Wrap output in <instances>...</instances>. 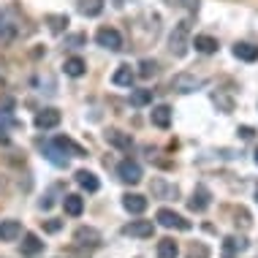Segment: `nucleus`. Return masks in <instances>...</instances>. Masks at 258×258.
I'll list each match as a JSON object with an SVG mask.
<instances>
[{"label":"nucleus","instance_id":"nucleus-18","mask_svg":"<svg viewBox=\"0 0 258 258\" xmlns=\"http://www.w3.org/2000/svg\"><path fill=\"white\" fill-rule=\"evenodd\" d=\"M190 46H196V52L201 54H215L218 52V38H212V36H196L190 41Z\"/></svg>","mask_w":258,"mask_h":258},{"label":"nucleus","instance_id":"nucleus-32","mask_svg":"<svg viewBox=\"0 0 258 258\" xmlns=\"http://www.w3.org/2000/svg\"><path fill=\"white\" fill-rule=\"evenodd\" d=\"M187 255H190V258H196V255H199V258H207V255H209V250H207L204 245H193Z\"/></svg>","mask_w":258,"mask_h":258},{"label":"nucleus","instance_id":"nucleus-10","mask_svg":"<svg viewBox=\"0 0 258 258\" xmlns=\"http://www.w3.org/2000/svg\"><path fill=\"white\" fill-rule=\"evenodd\" d=\"M122 207H125V212H131V215H142L144 209H147V199L139 196V193H125Z\"/></svg>","mask_w":258,"mask_h":258},{"label":"nucleus","instance_id":"nucleus-17","mask_svg":"<svg viewBox=\"0 0 258 258\" xmlns=\"http://www.w3.org/2000/svg\"><path fill=\"white\" fill-rule=\"evenodd\" d=\"M134 79H136V71L131 66H120L114 71V76H111V82H114L117 87H131V85H134Z\"/></svg>","mask_w":258,"mask_h":258},{"label":"nucleus","instance_id":"nucleus-12","mask_svg":"<svg viewBox=\"0 0 258 258\" xmlns=\"http://www.w3.org/2000/svg\"><path fill=\"white\" fill-rule=\"evenodd\" d=\"M209 199H212V193H209L204 185H196V190H193V199L187 201V204H190L193 212H204V209L209 207Z\"/></svg>","mask_w":258,"mask_h":258},{"label":"nucleus","instance_id":"nucleus-9","mask_svg":"<svg viewBox=\"0 0 258 258\" xmlns=\"http://www.w3.org/2000/svg\"><path fill=\"white\" fill-rule=\"evenodd\" d=\"M76 182H79V187H85L87 193H98L101 190V179L95 177L93 171H87V169L76 171Z\"/></svg>","mask_w":258,"mask_h":258},{"label":"nucleus","instance_id":"nucleus-35","mask_svg":"<svg viewBox=\"0 0 258 258\" xmlns=\"http://www.w3.org/2000/svg\"><path fill=\"white\" fill-rule=\"evenodd\" d=\"M6 190H9V177L0 174V193H6Z\"/></svg>","mask_w":258,"mask_h":258},{"label":"nucleus","instance_id":"nucleus-36","mask_svg":"<svg viewBox=\"0 0 258 258\" xmlns=\"http://www.w3.org/2000/svg\"><path fill=\"white\" fill-rule=\"evenodd\" d=\"M255 163H258V150H255Z\"/></svg>","mask_w":258,"mask_h":258},{"label":"nucleus","instance_id":"nucleus-28","mask_svg":"<svg viewBox=\"0 0 258 258\" xmlns=\"http://www.w3.org/2000/svg\"><path fill=\"white\" fill-rule=\"evenodd\" d=\"M155 74H158V62L155 60H142L139 62V76H142V79H152Z\"/></svg>","mask_w":258,"mask_h":258},{"label":"nucleus","instance_id":"nucleus-4","mask_svg":"<svg viewBox=\"0 0 258 258\" xmlns=\"http://www.w3.org/2000/svg\"><path fill=\"white\" fill-rule=\"evenodd\" d=\"M95 41H98V46L109 52H120L122 49V36L120 30H114V27H101L98 33H95Z\"/></svg>","mask_w":258,"mask_h":258},{"label":"nucleus","instance_id":"nucleus-25","mask_svg":"<svg viewBox=\"0 0 258 258\" xmlns=\"http://www.w3.org/2000/svg\"><path fill=\"white\" fill-rule=\"evenodd\" d=\"M179 255V247L174 239H160L158 242V258H177Z\"/></svg>","mask_w":258,"mask_h":258},{"label":"nucleus","instance_id":"nucleus-24","mask_svg":"<svg viewBox=\"0 0 258 258\" xmlns=\"http://www.w3.org/2000/svg\"><path fill=\"white\" fill-rule=\"evenodd\" d=\"M44 152H46V158H49L54 166H60V169H62V166H68V158H66V152H62V150H60L54 142H49V144H46V147H44Z\"/></svg>","mask_w":258,"mask_h":258},{"label":"nucleus","instance_id":"nucleus-30","mask_svg":"<svg viewBox=\"0 0 258 258\" xmlns=\"http://www.w3.org/2000/svg\"><path fill=\"white\" fill-rule=\"evenodd\" d=\"M174 9H187V11H199V0H166Z\"/></svg>","mask_w":258,"mask_h":258},{"label":"nucleus","instance_id":"nucleus-33","mask_svg":"<svg viewBox=\"0 0 258 258\" xmlns=\"http://www.w3.org/2000/svg\"><path fill=\"white\" fill-rule=\"evenodd\" d=\"M44 228H46V231H49V234H57L60 228H62V223H60V220H49V223H46Z\"/></svg>","mask_w":258,"mask_h":258},{"label":"nucleus","instance_id":"nucleus-11","mask_svg":"<svg viewBox=\"0 0 258 258\" xmlns=\"http://www.w3.org/2000/svg\"><path fill=\"white\" fill-rule=\"evenodd\" d=\"M22 236V223L19 220H3L0 223V242H14Z\"/></svg>","mask_w":258,"mask_h":258},{"label":"nucleus","instance_id":"nucleus-7","mask_svg":"<svg viewBox=\"0 0 258 258\" xmlns=\"http://www.w3.org/2000/svg\"><path fill=\"white\" fill-rule=\"evenodd\" d=\"M125 236H136V239H147L155 234V223L152 220H131L128 226H122Z\"/></svg>","mask_w":258,"mask_h":258},{"label":"nucleus","instance_id":"nucleus-6","mask_svg":"<svg viewBox=\"0 0 258 258\" xmlns=\"http://www.w3.org/2000/svg\"><path fill=\"white\" fill-rule=\"evenodd\" d=\"M117 177L122 179V182H128V185H136V182H142V166L136 163V160H120V166H117Z\"/></svg>","mask_w":258,"mask_h":258},{"label":"nucleus","instance_id":"nucleus-19","mask_svg":"<svg viewBox=\"0 0 258 258\" xmlns=\"http://www.w3.org/2000/svg\"><path fill=\"white\" fill-rule=\"evenodd\" d=\"M234 57L245 60V62H255L258 60V46H253V44H234Z\"/></svg>","mask_w":258,"mask_h":258},{"label":"nucleus","instance_id":"nucleus-3","mask_svg":"<svg viewBox=\"0 0 258 258\" xmlns=\"http://www.w3.org/2000/svg\"><path fill=\"white\" fill-rule=\"evenodd\" d=\"M155 218H158V226H163V228H179V231H187V228H190V220H185L182 215H177L169 207L158 209Z\"/></svg>","mask_w":258,"mask_h":258},{"label":"nucleus","instance_id":"nucleus-34","mask_svg":"<svg viewBox=\"0 0 258 258\" xmlns=\"http://www.w3.org/2000/svg\"><path fill=\"white\" fill-rule=\"evenodd\" d=\"M239 136H242V139H250V136H253V128H250V125H242V128H239Z\"/></svg>","mask_w":258,"mask_h":258},{"label":"nucleus","instance_id":"nucleus-5","mask_svg":"<svg viewBox=\"0 0 258 258\" xmlns=\"http://www.w3.org/2000/svg\"><path fill=\"white\" fill-rule=\"evenodd\" d=\"M74 242L79 247H101V231L93 226H82L74 231Z\"/></svg>","mask_w":258,"mask_h":258},{"label":"nucleus","instance_id":"nucleus-2","mask_svg":"<svg viewBox=\"0 0 258 258\" xmlns=\"http://www.w3.org/2000/svg\"><path fill=\"white\" fill-rule=\"evenodd\" d=\"M207 85V79H201L196 74H177L171 79V90H177V93H196Z\"/></svg>","mask_w":258,"mask_h":258},{"label":"nucleus","instance_id":"nucleus-13","mask_svg":"<svg viewBox=\"0 0 258 258\" xmlns=\"http://www.w3.org/2000/svg\"><path fill=\"white\" fill-rule=\"evenodd\" d=\"M62 209H66V215H71V218H79V215L85 212V199L76 196V193H68V196H62Z\"/></svg>","mask_w":258,"mask_h":258},{"label":"nucleus","instance_id":"nucleus-8","mask_svg":"<svg viewBox=\"0 0 258 258\" xmlns=\"http://www.w3.org/2000/svg\"><path fill=\"white\" fill-rule=\"evenodd\" d=\"M60 111L57 109H44V111H38L36 114V128H41V131H52V128H57L60 125Z\"/></svg>","mask_w":258,"mask_h":258},{"label":"nucleus","instance_id":"nucleus-23","mask_svg":"<svg viewBox=\"0 0 258 258\" xmlns=\"http://www.w3.org/2000/svg\"><path fill=\"white\" fill-rule=\"evenodd\" d=\"M54 144H57V147H60L62 152H74L76 158H85V155H87V152H85V147H79V144H76V142H71L68 136H57V139H54Z\"/></svg>","mask_w":258,"mask_h":258},{"label":"nucleus","instance_id":"nucleus-31","mask_svg":"<svg viewBox=\"0 0 258 258\" xmlns=\"http://www.w3.org/2000/svg\"><path fill=\"white\" fill-rule=\"evenodd\" d=\"M11 38H14V27L0 19V41H11Z\"/></svg>","mask_w":258,"mask_h":258},{"label":"nucleus","instance_id":"nucleus-1","mask_svg":"<svg viewBox=\"0 0 258 258\" xmlns=\"http://www.w3.org/2000/svg\"><path fill=\"white\" fill-rule=\"evenodd\" d=\"M187 46H190V22H179L177 27H174L171 38H169V49L174 57H182V54L187 52Z\"/></svg>","mask_w":258,"mask_h":258},{"label":"nucleus","instance_id":"nucleus-27","mask_svg":"<svg viewBox=\"0 0 258 258\" xmlns=\"http://www.w3.org/2000/svg\"><path fill=\"white\" fill-rule=\"evenodd\" d=\"M131 103L134 106H147V103H152V90H134L131 93Z\"/></svg>","mask_w":258,"mask_h":258},{"label":"nucleus","instance_id":"nucleus-21","mask_svg":"<svg viewBox=\"0 0 258 258\" xmlns=\"http://www.w3.org/2000/svg\"><path fill=\"white\" fill-rule=\"evenodd\" d=\"M150 117H152V125H155V128H169L171 125V109L169 106H155Z\"/></svg>","mask_w":258,"mask_h":258},{"label":"nucleus","instance_id":"nucleus-20","mask_svg":"<svg viewBox=\"0 0 258 258\" xmlns=\"http://www.w3.org/2000/svg\"><path fill=\"white\" fill-rule=\"evenodd\" d=\"M62 71L68 76H74V79H79V76H85V71H87V62L82 57H68L66 66H62Z\"/></svg>","mask_w":258,"mask_h":258},{"label":"nucleus","instance_id":"nucleus-14","mask_svg":"<svg viewBox=\"0 0 258 258\" xmlns=\"http://www.w3.org/2000/svg\"><path fill=\"white\" fill-rule=\"evenodd\" d=\"M19 253L22 255H38V253H44V242H41L36 234H25L22 245H19Z\"/></svg>","mask_w":258,"mask_h":258},{"label":"nucleus","instance_id":"nucleus-15","mask_svg":"<svg viewBox=\"0 0 258 258\" xmlns=\"http://www.w3.org/2000/svg\"><path fill=\"white\" fill-rule=\"evenodd\" d=\"M106 142L111 144V147H117V150H131L134 147V139H131L128 134H122V131H114V128L106 134Z\"/></svg>","mask_w":258,"mask_h":258},{"label":"nucleus","instance_id":"nucleus-29","mask_svg":"<svg viewBox=\"0 0 258 258\" xmlns=\"http://www.w3.org/2000/svg\"><path fill=\"white\" fill-rule=\"evenodd\" d=\"M87 44V36L85 33H74V36H66V46L68 49H79V46Z\"/></svg>","mask_w":258,"mask_h":258},{"label":"nucleus","instance_id":"nucleus-22","mask_svg":"<svg viewBox=\"0 0 258 258\" xmlns=\"http://www.w3.org/2000/svg\"><path fill=\"white\" fill-rule=\"evenodd\" d=\"M106 0H79V14L82 17H101Z\"/></svg>","mask_w":258,"mask_h":258},{"label":"nucleus","instance_id":"nucleus-16","mask_svg":"<svg viewBox=\"0 0 258 258\" xmlns=\"http://www.w3.org/2000/svg\"><path fill=\"white\" fill-rule=\"evenodd\" d=\"M245 247H247V239H245V236H228V239L223 242V255H226V258H234L236 253H242Z\"/></svg>","mask_w":258,"mask_h":258},{"label":"nucleus","instance_id":"nucleus-26","mask_svg":"<svg viewBox=\"0 0 258 258\" xmlns=\"http://www.w3.org/2000/svg\"><path fill=\"white\" fill-rule=\"evenodd\" d=\"M46 25H49L52 33H62L68 25H71V19H68L66 14H49V17H46Z\"/></svg>","mask_w":258,"mask_h":258}]
</instances>
